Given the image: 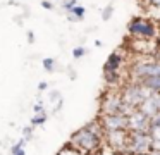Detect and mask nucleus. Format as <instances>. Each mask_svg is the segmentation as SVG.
<instances>
[{"mask_svg": "<svg viewBox=\"0 0 160 155\" xmlns=\"http://www.w3.org/2000/svg\"><path fill=\"white\" fill-rule=\"evenodd\" d=\"M57 155H84V153L81 150H78L76 147H72L71 143H67V145H64V147L60 148Z\"/></svg>", "mask_w": 160, "mask_h": 155, "instance_id": "12", "label": "nucleus"}, {"mask_svg": "<svg viewBox=\"0 0 160 155\" xmlns=\"http://www.w3.org/2000/svg\"><path fill=\"white\" fill-rule=\"evenodd\" d=\"M157 45H158V50H157V54H155V57L160 60V31H158V36H157Z\"/></svg>", "mask_w": 160, "mask_h": 155, "instance_id": "27", "label": "nucleus"}, {"mask_svg": "<svg viewBox=\"0 0 160 155\" xmlns=\"http://www.w3.org/2000/svg\"><path fill=\"white\" fill-rule=\"evenodd\" d=\"M33 129H35V126L33 124H29V126H24L22 127V138H26V140H33Z\"/></svg>", "mask_w": 160, "mask_h": 155, "instance_id": "19", "label": "nucleus"}, {"mask_svg": "<svg viewBox=\"0 0 160 155\" xmlns=\"http://www.w3.org/2000/svg\"><path fill=\"white\" fill-rule=\"evenodd\" d=\"M33 110H35V114H36V112H43V110H45V105H43V102H42V100H38V102L35 103Z\"/></svg>", "mask_w": 160, "mask_h": 155, "instance_id": "23", "label": "nucleus"}, {"mask_svg": "<svg viewBox=\"0 0 160 155\" xmlns=\"http://www.w3.org/2000/svg\"><path fill=\"white\" fill-rule=\"evenodd\" d=\"M128 150L132 153H150L153 150V138L150 131H129Z\"/></svg>", "mask_w": 160, "mask_h": 155, "instance_id": "4", "label": "nucleus"}, {"mask_svg": "<svg viewBox=\"0 0 160 155\" xmlns=\"http://www.w3.org/2000/svg\"><path fill=\"white\" fill-rule=\"evenodd\" d=\"M28 41L29 43H35V33L33 31H28Z\"/></svg>", "mask_w": 160, "mask_h": 155, "instance_id": "28", "label": "nucleus"}, {"mask_svg": "<svg viewBox=\"0 0 160 155\" xmlns=\"http://www.w3.org/2000/svg\"><path fill=\"white\" fill-rule=\"evenodd\" d=\"M74 5H78V0H60V7H62L66 12H69Z\"/></svg>", "mask_w": 160, "mask_h": 155, "instance_id": "18", "label": "nucleus"}, {"mask_svg": "<svg viewBox=\"0 0 160 155\" xmlns=\"http://www.w3.org/2000/svg\"><path fill=\"white\" fill-rule=\"evenodd\" d=\"M153 150H158L160 152V141H153Z\"/></svg>", "mask_w": 160, "mask_h": 155, "instance_id": "31", "label": "nucleus"}, {"mask_svg": "<svg viewBox=\"0 0 160 155\" xmlns=\"http://www.w3.org/2000/svg\"><path fill=\"white\" fill-rule=\"evenodd\" d=\"M134 155H150V153H134Z\"/></svg>", "mask_w": 160, "mask_h": 155, "instance_id": "33", "label": "nucleus"}, {"mask_svg": "<svg viewBox=\"0 0 160 155\" xmlns=\"http://www.w3.org/2000/svg\"><path fill=\"white\" fill-rule=\"evenodd\" d=\"M129 143V129H114V131H105V145L115 153L128 150Z\"/></svg>", "mask_w": 160, "mask_h": 155, "instance_id": "6", "label": "nucleus"}, {"mask_svg": "<svg viewBox=\"0 0 160 155\" xmlns=\"http://www.w3.org/2000/svg\"><path fill=\"white\" fill-rule=\"evenodd\" d=\"M86 52H88L86 48H84L83 45H79V47H76L72 50V57L74 59H81V57H84V55H86Z\"/></svg>", "mask_w": 160, "mask_h": 155, "instance_id": "20", "label": "nucleus"}, {"mask_svg": "<svg viewBox=\"0 0 160 155\" xmlns=\"http://www.w3.org/2000/svg\"><path fill=\"white\" fill-rule=\"evenodd\" d=\"M69 143L84 155H97L105 145V129L100 121H91L72 133Z\"/></svg>", "mask_w": 160, "mask_h": 155, "instance_id": "1", "label": "nucleus"}, {"mask_svg": "<svg viewBox=\"0 0 160 155\" xmlns=\"http://www.w3.org/2000/svg\"><path fill=\"white\" fill-rule=\"evenodd\" d=\"M71 14H74V16L76 17H79L81 21H83V17L86 16V7H83V5H79V3H78V5H74L72 9L69 10Z\"/></svg>", "mask_w": 160, "mask_h": 155, "instance_id": "15", "label": "nucleus"}, {"mask_svg": "<svg viewBox=\"0 0 160 155\" xmlns=\"http://www.w3.org/2000/svg\"><path fill=\"white\" fill-rule=\"evenodd\" d=\"M152 124H160V114H157L155 117H152Z\"/></svg>", "mask_w": 160, "mask_h": 155, "instance_id": "30", "label": "nucleus"}, {"mask_svg": "<svg viewBox=\"0 0 160 155\" xmlns=\"http://www.w3.org/2000/svg\"><path fill=\"white\" fill-rule=\"evenodd\" d=\"M122 62H124V57L121 52H112L103 64V71H121Z\"/></svg>", "mask_w": 160, "mask_h": 155, "instance_id": "10", "label": "nucleus"}, {"mask_svg": "<svg viewBox=\"0 0 160 155\" xmlns=\"http://www.w3.org/2000/svg\"><path fill=\"white\" fill-rule=\"evenodd\" d=\"M150 127H152V117L146 116L141 109H136L131 114H128L129 131H150Z\"/></svg>", "mask_w": 160, "mask_h": 155, "instance_id": "8", "label": "nucleus"}, {"mask_svg": "<svg viewBox=\"0 0 160 155\" xmlns=\"http://www.w3.org/2000/svg\"><path fill=\"white\" fill-rule=\"evenodd\" d=\"M47 119H48V114L45 112V110H43V112H36L35 116L31 117V124L33 126H43V124L47 122Z\"/></svg>", "mask_w": 160, "mask_h": 155, "instance_id": "13", "label": "nucleus"}, {"mask_svg": "<svg viewBox=\"0 0 160 155\" xmlns=\"http://www.w3.org/2000/svg\"><path fill=\"white\" fill-rule=\"evenodd\" d=\"M59 100H62V96H60L59 91H52V93H50V102H52V103H57Z\"/></svg>", "mask_w": 160, "mask_h": 155, "instance_id": "22", "label": "nucleus"}, {"mask_svg": "<svg viewBox=\"0 0 160 155\" xmlns=\"http://www.w3.org/2000/svg\"><path fill=\"white\" fill-rule=\"evenodd\" d=\"M150 134H152L153 141H160V124H152V127H150Z\"/></svg>", "mask_w": 160, "mask_h": 155, "instance_id": "17", "label": "nucleus"}, {"mask_svg": "<svg viewBox=\"0 0 160 155\" xmlns=\"http://www.w3.org/2000/svg\"><path fill=\"white\" fill-rule=\"evenodd\" d=\"M150 155H160V152L158 150H152V152H150Z\"/></svg>", "mask_w": 160, "mask_h": 155, "instance_id": "32", "label": "nucleus"}, {"mask_svg": "<svg viewBox=\"0 0 160 155\" xmlns=\"http://www.w3.org/2000/svg\"><path fill=\"white\" fill-rule=\"evenodd\" d=\"M11 155H26L24 147H21L19 143H14V145L11 147Z\"/></svg>", "mask_w": 160, "mask_h": 155, "instance_id": "21", "label": "nucleus"}, {"mask_svg": "<svg viewBox=\"0 0 160 155\" xmlns=\"http://www.w3.org/2000/svg\"><path fill=\"white\" fill-rule=\"evenodd\" d=\"M100 114H126V105L119 90H110L103 93L100 102Z\"/></svg>", "mask_w": 160, "mask_h": 155, "instance_id": "5", "label": "nucleus"}, {"mask_svg": "<svg viewBox=\"0 0 160 155\" xmlns=\"http://www.w3.org/2000/svg\"><path fill=\"white\" fill-rule=\"evenodd\" d=\"M119 91H121L122 102L126 105V114H131L132 110L139 109V105L153 93L152 90L145 88L143 85H139L136 81H129L128 85H122Z\"/></svg>", "mask_w": 160, "mask_h": 155, "instance_id": "2", "label": "nucleus"}, {"mask_svg": "<svg viewBox=\"0 0 160 155\" xmlns=\"http://www.w3.org/2000/svg\"><path fill=\"white\" fill-rule=\"evenodd\" d=\"M42 7L47 10H53V3L50 2V0H42Z\"/></svg>", "mask_w": 160, "mask_h": 155, "instance_id": "24", "label": "nucleus"}, {"mask_svg": "<svg viewBox=\"0 0 160 155\" xmlns=\"http://www.w3.org/2000/svg\"><path fill=\"white\" fill-rule=\"evenodd\" d=\"M98 121L105 131L128 129V114H100Z\"/></svg>", "mask_w": 160, "mask_h": 155, "instance_id": "9", "label": "nucleus"}, {"mask_svg": "<svg viewBox=\"0 0 160 155\" xmlns=\"http://www.w3.org/2000/svg\"><path fill=\"white\" fill-rule=\"evenodd\" d=\"M150 7H155V9H160V0H146Z\"/></svg>", "mask_w": 160, "mask_h": 155, "instance_id": "26", "label": "nucleus"}, {"mask_svg": "<svg viewBox=\"0 0 160 155\" xmlns=\"http://www.w3.org/2000/svg\"><path fill=\"white\" fill-rule=\"evenodd\" d=\"M160 26L155 21L148 19V17H132L128 24V33L132 38H148V40H157L158 36Z\"/></svg>", "mask_w": 160, "mask_h": 155, "instance_id": "3", "label": "nucleus"}, {"mask_svg": "<svg viewBox=\"0 0 160 155\" xmlns=\"http://www.w3.org/2000/svg\"><path fill=\"white\" fill-rule=\"evenodd\" d=\"M43 69H45L47 72H53L55 71V65H57V62H55V59H52V57H47V59H43Z\"/></svg>", "mask_w": 160, "mask_h": 155, "instance_id": "14", "label": "nucleus"}, {"mask_svg": "<svg viewBox=\"0 0 160 155\" xmlns=\"http://www.w3.org/2000/svg\"><path fill=\"white\" fill-rule=\"evenodd\" d=\"M136 83H139V85H143L145 88L152 90L153 93H160V76H148V78L138 79Z\"/></svg>", "mask_w": 160, "mask_h": 155, "instance_id": "11", "label": "nucleus"}, {"mask_svg": "<svg viewBox=\"0 0 160 155\" xmlns=\"http://www.w3.org/2000/svg\"><path fill=\"white\" fill-rule=\"evenodd\" d=\"M47 88H48V85H47L45 81H42V83H40V85H38V90H40V91H45Z\"/></svg>", "mask_w": 160, "mask_h": 155, "instance_id": "29", "label": "nucleus"}, {"mask_svg": "<svg viewBox=\"0 0 160 155\" xmlns=\"http://www.w3.org/2000/svg\"><path fill=\"white\" fill-rule=\"evenodd\" d=\"M66 16H67V19H69L71 21V23H79V17H76V16H74V14H71V12H66Z\"/></svg>", "mask_w": 160, "mask_h": 155, "instance_id": "25", "label": "nucleus"}, {"mask_svg": "<svg viewBox=\"0 0 160 155\" xmlns=\"http://www.w3.org/2000/svg\"><path fill=\"white\" fill-rule=\"evenodd\" d=\"M129 50L136 55H155L158 50L157 40H148V38H132L129 41Z\"/></svg>", "mask_w": 160, "mask_h": 155, "instance_id": "7", "label": "nucleus"}, {"mask_svg": "<svg viewBox=\"0 0 160 155\" xmlns=\"http://www.w3.org/2000/svg\"><path fill=\"white\" fill-rule=\"evenodd\" d=\"M112 16H114V5L108 3V5L102 10V21H110Z\"/></svg>", "mask_w": 160, "mask_h": 155, "instance_id": "16", "label": "nucleus"}]
</instances>
